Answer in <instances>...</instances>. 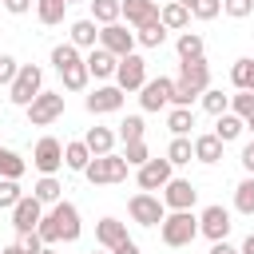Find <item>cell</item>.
Returning a JSON list of instances; mask_svg holds the SVG:
<instances>
[{
	"mask_svg": "<svg viewBox=\"0 0 254 254\" xmlns=\"http://www.w3.org/2000/svg\"><path fill=\"white\" fill-rule=\"evenodd\" d=\"M206 87H210V67H206V60H179L171 107H190L194 99H202Z\"/></svg>",
	"mask_w": 254,
	"mask_h": 254,
	"instance_id": "6da1fadb",
	"label": "cell"
},
{
	"mask_svg": "<svg viewBox=\"0 0 254 254\" xmlns=\"http://www.w3.org/2000/svg\"><path fill=\"white\" fill-rule=\"evenodd\" d=\"M159 238L163 246L179 250V246H190L198 238V214L194 210H171L163 222H159Z\"/></svg>",
	"mask_w": 254,
	"mask_h": 254,
	"instance_id": "7a4b0ae2",
	"label": "cell"
},
{
	"mask_svg": "<svg viewBox=\"0 0 254 254\" xmlns=\"http://www.w3.org/2000/svg\"><path fill=\"white\" fill-rule=\"evenodd\" d=\"M127 171H131V163L123 159V155H95L91 163H87V171H83V179L87 183H95V187H107V183H123L127 179Z\"/></svg>",
	"mask_w": 254,
	"mask_h": 254,
	"instance_id": "3957f363",
	"label": "cell"
},
{
	"mask_svg": "<svg viewBox=\"0 0 254 254\" xmlns=\"http://www.w3.org/2000/svg\"><path fill=\"white\" fill-rule=\"evenodd\" d=\"M127 214H131V222H139V226H159L171 210L163 206V198H159V194L139 190V194H131V198H127Z\"/></svg>",
	"mask_w": 254,
	"mask_h": 254,
	"instance_id": "277c9868",
	"label": "cell"
},
{
	"mask_svg": "<svg viewBox=\"0 0 254 254\" xmlns=\"http://www.w3.org/2000/svg\"><path fill=\"white\" fill-rule=\"evenodd\" d=\"M44 91V71L36 67V64H20V75L12 79V87H8V99L16 103V107H28L36 95Z\"/></svg>",
	"mask_w": 254,
	"mask_h": 254,
	"instance_id": "5b68a950",
	"label": "cell"
},
{
	"mask_svg": "<svg viewBox=\"0 0 254 254\" xmlns=\"http://www.w3.org/2000/svg\"><path fill=\"white\" fill-rule=\"evenodd\" d=\"M24 111H28V123L32 127H48V123H56L64 115V91H40Z\"/></svg>",
	"mask_w": 254,
	"mask_h": 254,
	"instance_id": "8992f818",
	"label": "cell"
},
{
	"mask_svg": "<svg viewBox=\"0 0 254 254\" xmlns=\"http://www.w3.org/2000/svg\"><path fill=\"white\" fill-rule=\"evenodd\" d=\"M143 83H147V60L143 56H123L119 60V67H115V87L119 91H143Z\"/></svg>",
	"mask_w": 254,
	"mask_h": 254,
	"instance_id": "52a82bcc",
	"label": "cell"
},
{
	"mask_svg": "<svg viewBox=\"0 0 254 254\" xmlns=\"http://www.w3.org/2000/svg\"><path fill=\"white\" fill-rule=\"evenodd\" d=\"M171 179H175L171 159H147L143 167H135V183H139V190H163Z\"/></svg>",
	"mask_w": 254,
	"mask_h": 254,
	"instance_id": "ba28073f",
	"label": "cell"
},
{
	"mask_svg": "<svg viewBox=\"0 0 254 254\" xmlns=\"http://www.w3.org/2000/svg\"><path fill=\"white\" fill-rule=\"evenodd\" d=\"M32 167H36L40 175H56V171L64 167V143H60L56 135H44V139L36 143V151H32Z\"/></svg>",
	"mask_w": 254,
	"mask_h": 254,
	"instance_id": "9c48e42d",
	"label": "cell"
},
{
	"mask_svg": "<svg viewBox=\"0 0 254 254\" xmlns=\"http://www.w3.org/2000/svg\"><path fill=\"white\" fill-rule=\"evenodd\" d=\"M40 222H44V202H40L36 194H24V198L12 206V230H16V234H32Z\"/></svg>",
	"mask_w": 254,
	"mask_h": 254,
	"instance_id": "30bf717a",
	"label": "cell"
},
{
	"mask_svg": "<svg viewBox=\"0 0 254 254\" xmlns=\"http://www.w3.org/2000/svg\"><path fill=\"white\" fill-rule=\"evenodd\" d=\"M230 226H234V222H230V210H226V206H218V202H214V206H206V210L198 214V234H202V238H210V242H226Z\"/></svg>",
	"mask_w": 254,
	"mask_h": 254,
	"instance_id": "8fae6325",
	"label": "cell"
},
{
	"mask_svg": "<svg viewBox=\"0 0 254 254\" xmlns=\"http://www.w3.org/2000/svg\"><path fill=\"white\" fill-rule=\"evenodd\" d=\"M135 32H127V24H107V28H99V48H107L115 60H123V56H131L135 52Z\"/></svg>",
	"mask_w": 254,
	"mask_h": 254,
	"instance_id": "7c38bea8",
	"label": "cell"
},
{
	"mask_svg": "<svg viewBox=\"0 0 254 254\" xmlns=\"http://www.w3.org/2000/svg\"><path fill=\"white\" fill-rule=\"evenodd\" d=\"M171 95H175V79L159 75V79H147L143 83L139 103H143V111H163V107H171Z\"/></svg>",
	"mask_w": 254,
	"mask_h": 254,
	"instance_id": "4fadbf2b",
	"label": "cell"
},
{
	"mask_svg": "<svg viewBox=\"0 0 254 254\" xmlns=\"http://www.w3.org/2000/svg\"><path fill=\"white\" fill-rule=\"evenodd\" d=\"M163 206L167 210H190L194 206V198H198V187L190 183V179H171L167 187H163Z\"/></svg>",
	"mask_w": 254,
	"mask_h": 254,
	"instance_id": "5bb4252c",
	"label": "cell"
},
{
	"mask_svg": "<svg viewBox=\"0 0 254 254\" xmlns=\"http://www.w3.org/2000/svg\"><path fill=\"white\" fill-rule=\"evenodd\" d=\"M123 95H127V91H119L115 83H103V87H95V91L83 99V107H87L91 115H111V111L123 107Z\"/></svg>",
	"mask_w": 254,
	"mask_h": 254,
	"instance_id": "9a60e30c",
	"label": "cell"
},
{
	"mask_svg": "<svg viewBox=\"0 0 254 254\" xmlns=\"http://www.w3.org/2000/svg\"><path fill=\"white\" fill-rule=\"evenodd\" d=\"M52 214H56V222H60V242H75L79 238V206L75 202H67V198H60L56 206H52Z\"/></svg>",
	"mask_w": 254,
	"mask_h": 254,
	"instance_id": "2e32d148",
	"label": "cell"
},
{
	"mask_svg": "<svg viewBox=\"0 0 254 254\" xmlns=\"http://www.w3.org/2000/svg\"><path fill=\"white\" fill-rule=\"evenodd\" d=\"M123 20L131 28H147L159 20V4L155 0H123Z\"/></svg>",
	"mask_w": 254,
	"mask_h": 254,
	"instance_id": "e0dca14e",
	"label": "cell"
},
{
	"mask_svg": "<svg viewBox=\"0 0 254 254\" xmlns=\"http://www.w3.org/2000/svg\"><path fill=\"white\" fill-rule=\"evenodd\" d=\"M95 242H99L103 250H115L119 242H127V222H119V218H99V222H95Z\"/></svg>",
	"mask_w": 254,
	"mask_h": 254,
	"instance_id": "ac0fdd59",
	"label": "cell"
},
{
	"mask_svg": "<svg viewBox=\"0 0 254 254\" xmlns=\"http://www.w3.org/2000/svg\"><path fill=\"white\" fill-rule=\"evenodd\" d=\"M83 64H87V71H91L95 79H111V75H115V67H119V60H115L107 48H91Z\"/></svg>",
	"mask_w": 254,
	"mask_h": 254,
	"instance_id": "d6986e66",
	"label": "cell"
},
{
	"mask_svg": "<svg viewBox=\"0 0 254 254\" xmlns=\"http://www.w3.org/2000/svg\"><path fill=\"white\" fill-rule=\"evenodd\" d=\"M159 20H163L167 32H183V28L190 24V8H183L179 0H167V4L159 8Z\"/></svg>",
	"mask_w": 254,
	"mask_h": 254,
	"instance_id": "ffe728a7",
	"label": "cell"
},
{
	"mask_svg": "<svg viewBox=\"0 0 254 254\" xmlns=\"http://www.w3.org/2000/svg\"><path fill=\"white\" fill-rule=\"evenodd\" d=\"M115 139H119V135H115L111 127H87V135H83V143H87L91 159H95V155H111Z\"/></svg>",
	"mask_w": 254,
	"mask_h": 254,
	"instance_id": "44dd1931",
	"label": "cell"
},
{
	"mask_svg": "<svg viewBox=\"0 0 254 254\" xmlns=\"http://www.w3.org/2000/svg\"><path fill=\"white\" fill-rule=\"evenodd\" d=\"M87 4H91V20H95L99 28L123 20V0H87Z\"/></svg>",
	"mask_w": 254,
	"mask_h": 254,
	"instance_id": "7402d4cb",
	"label": "cell"
},
{
	"mask_svg": "<svg viewBox=\"0 0 254 254\" xmlns=\"http://www.w3.org/2000/svg\"><path fill=\"white\" fill-rule=\"evenodd\" d=\"M71 44H75V48H87V52L99 48V24H95L91 16H87V20H75V24H71Z\"/></svg>",
	"mask_w": 254,
	"mask_h": 254,
	"instance_id": "603a6c76",
	"label": "cell"
},
{
	"mask_svg": "<svg viewBox=\"0 0 254 254\" xmlns=\"http://www.w3.org/2000/svg\"><path fill=\"white\" fill-rule=\"evenodd\" d=\"M222 147H226V143H222L214 131H210V135H194V159H198V163H218V159H222Z\"/></svg>",
	"mask_w": 254,
	"mask_h": 254,
	"instance_id": "cb8c5ba5",
	"label": "cell"
},
{
	"mask_svg": "<svg viewBox=\"0 0 254 254\" xmlns=\"http://www.w3.org/2000/svg\"><path fill=\"white\" fill-rule=\"evenodd\" d=\"M175 52H179V60H202L206 44H202V36H198V32H179Z\"/></svg>",
	"mask_w": 254,
	"mask_h": 254,
	"instance_id": "d4e9b609",
	"label": "cell"
},
{
	"mask_svg": "<svg viewBox=\"0 0 254 254\" xmlns=\"http://www.w3.org/2000/svg\"><path fill=\"white\" fill-rule=\"evenodd\" d=\"M87 163H91V151H87L83 139L64 143V167H71V171H87Z\"/></svg>",
	"mask_w": 254,
	"mask_h": 254,
	"instance_id": "484cf974",
	"label": "cell"
},
{
	"mask_svg": "<svg viewBox=\"0 0 254 254\" xmlns=\"http://www.w3.org/2000/svg\"><path fill=\"white\" fill-rule=\"evenodd\" d=\"M32 194H36L44 206H56V202L64 198V187H60V179H56V175H40V183L32 187Z\"/></svg>",
	"mask_w": 254,
	"mask_h": 254,
	"instance_id": "4316f807",
	"label": "cell"
},
{
	"mask_svg": "<svg viewBox=\"0 0 254 254\" xmlns=\"http://www.w3.org/2000/svg\"><path fill=\"white\" fill-rule=\"evenodd\" d=\"M234 210L246 214V218H254V175H246V179L234 187Z\"/></svg>",
	"mask_w": 254,
	"mask_h": 254,
	"instance_id": "83f0119b",
	"label": "cell"
},
{
	"mask_svg": "<svg viewBox=\"0 0 254 254\" xmlns=\"http://www.w3.org/2000/svg\"><path fill=\"white\" fill-rule=\"evenodd\" d=\"M230 83H234L238 91H254V60H250V56L234 60V67H230Z\"/></svg>",
	"mask_w": 254,
	"mask_h": 254,
	"instance_id": "f1b7e54d",
	"label": "cell"
},
{
	"mask_svg": "<svg viewBox=\"0 0 254 254\" xmlns=\"http://www.w3.org/2000/svg\"><path fill=\"white\" fill-rule=\"evenodd\" d=\"M242 131H246V123H242V119H238L234 111H226V115H218V123H214V135H218L222 143H234V139H238Z\"/></svg>",
	"mask_w": 254,
	"mask_h": 254,
	"instance_id": "f546056e",
	"label": "cell"
},
{
	"mask_svg": "<svg viewBox=\"0 0 254 254\" xmlns=\"http://www.w3.org/2000/svg\"><path fill=\"white\" fill-rule=\"evenodd\" d=\"M167 159H171V167H183V163H190V159H194V139H187V135H175V139H171V147H167Z\"/></svg>",
	"mask_w": 254,
	"mask_h": 254,
	"instance_id": "4dcf8cb0",
	"label": "cell"
},
{
	"mask_svg": "<svg viewBox=\"0 0 254 254\" xmlns=\"http://www.w3.org/2000/svg\"><path fill=\"white\" fill-rule=\"evenodd\" d=\"M64 12H67V0H36V16L40 24H64Z\"/></svg>",
	"mask_w": 254,
	"mask_h": 254,
	"instance_id": "1f68e13d",
	"label": "cell"
},
{
	"mask_svg": "<svg viewBox=\"0 0 254 254\" xmlns=\"http://www.w3.org/2000/svg\"><path fill=\"white\" fill-rule=\"evenodd\" d=\"M60 79H64V87H67V91H83V87H87V79H91V71H87V64L79 60V64L64 67V71H60Z\"/></svg>",
	"mask_w": 254,
	"mask_h": 254,
	"instance_id": "d6a6232c",
	"label": "cell"
},
{
	"mask_svg": "<svg viewBox=\"0 0 254 254\" xmlns=\"http://www.w3.org/2000/svg\"><path fill=\"white\" fill-rule=\"evenodd\" d=\"M167 127H171V135H190L194 111H190V107H171V111H167Z\"/></svg>",
	"mask_w": 254,
	"mask_h": 254,
	"instance_id": "836d02e7",
	"label": "cell"
},
{
	"mask_svg": "<svg viewBox=\"0 0 254 254\" xmlns=\"http://www.w3.org/2000/svg\"><path fill=\"white\" fill-rule=\"evenodd\" d=\"M28 171V163L16 155V151H8V147H0V179H16L20 183V175Z\"/></svg>",
	"mask_w": 254,
	"mask_h": 254,
	"instance_id": "e575fe53",
	"label": "cell"
},
{
	"mask_svg": "<svg viewBox=\"0 0 254 254\" xmlns=\"http://www.w3.org/2000/svg\"><path fill=\"white\" fill-rule=\"evenodd\" d=\"M135 40H139L143 48H163V44H167V28H163V20H155V24H147V28H135Z\"/></svg>",
	"mask_w": 254,
	"mask_h": 254,
	"instance_id": "d590c367",
	"label": "cell"
},
{
	"mask_svg": "<svg viewBox=\"0 0 254 254\" xmlns=\"http://www.w3.org/2000/svg\"><path fill=\"white\" fill-rule=\"evenodd\" d=\"M79 60H83V56H79V48H75L71 40L52 48V67H56V71H64V67H71V64H79Z\"/></svg>",
	"mask_w": 254,
	"mask_h": 254,
	"instance_id": "8d00e7d4",
	"label": "cell"
},
{
	"mask_svg": "<svg viewBox=\"0 0 254 254\" xmlns=\"http://www.w3.org/2000/svg\"><path fill=\"white\" fill-rule=\"evenodd\" d=\"M202 107L218 119V115H226V111H230V95H226V91H218V87H206V91H202Z\"/></svg>",
	"mask_w": 254,
	"mask_h": 254,
	"instance_id": "74e56055",
	"label": "cell"
},
{
	"mask_svg": "<svg viewBox=\"0 0 254 254\" xmlns=\"http://www.w3.org/2000/svg\"><path fill=\"white\" fill-rule=\"evenodd\" d=\"M230 111H234L242 123H250V119H254V91H238V95H230Z\"/></svg>",
	"mask_w": 254,
	"mask_h": 254,
	"instance_id": "f35d334b",
	"label": "cell"
},
{
	"mask_svg": "<svg viewBox=\"0 0 254 254\" xmlns=\"http://www.w3.org/2000/svg\"><path fill=\"white\" fill-rule=\"evenodd\" d=\"M115 135H119L123 143H139V139H143V115H127Z\"/></svg>",
	"mask_w": 254,
	"mask_h": 254,
	"instance_id": "ab89813d",
	"label": "cell"
},
{
	"mask_svg": "<svg viewBox=\"0 0 254 254\" xmlns=\"http://www.w3.org/2000/svg\"><path fill=\"white\" fill-rule=\"evenodd\" d=\"M20 198H24L20 183H16V179H0V210H12Z\"/></svg>",
	"mask_w": 254,
	"mask_h": 254,
	"instance_id": "60d3db41",
	"label": "cell"
},
{
	"mask_svg": "<svg viewBox=\"0 0 254 254\" xmlns=\"http://www.w3.org/2000/svg\"><path fill=\"white\" fill-rule=\"evenodd\" d=\"M36 234L44 238V246H56V242H60V222H56V214H52V210L44 214V222L36 226Z\"/></svg>",
	"mask_w": 254,
	"mask_h": 254,
	"instance_id": "b9f144b4",
	"label": "cell"
},
{
	"mask_svg": "<svg viewBox=\"0 0 254 254\" xmlns=\"http://www.w3.org/2000/svg\"><path fill=\"white\" fill-rule=\"evenodd\" d=\"M123 159L131 163V167H143L147 159H151V151H147V143L139 139V143H123Z\"/></svg>",
	"mask_w": 254,
	"mask_h": 254,
	"instance_id": "7bdbcfd3",
	"label": "cell"
},
{
	"mask_svg": "<svg viewBox=\"0 0 254 254\" xmlns=\"http://www.w3.org/2000/svg\"><path fill=\"white\" fill-rule=\"evenodd\" d=\"M222 12L230 20H246V16H254V0H222Z\"/></svg>",
	"mask_w": 254,
	"mask_h": 254,
	"instance_id": "ee69618b",
	"label": "cell"
},
{
	"mask_svg": "<svg viewBox=\"0 0 254 254\" xmlns=\"http://www.w3.org/2000/svg\"><path fill=\"white\" fill-rule=\"evenodd\" d=\"M20 75V64H16V56H8V52H0V83L4 87H12V79Z\"/></svg>",
	"mask_w": 254,
	"mask_h": 254,
	"instance_id": "f6af8a7d",
	"label": "cell"
},
{
	"mask_svg": "<svg viewBox=\"0 0 254 254\" xmlns=\"http://www.w3.org/2000/svg\"><path fill=\"white\" fill-rule=\"evenodd\" d=\"M218 12H222V0H198L190 8V16H198V20H214Z\"/></svg>",
	"mask_w": 254,
	"mask_h": 254,
	"instance_id": "bcb514c9",
	"label": "cell"
},
{
	"mask_svg": "<svg viewBox=\"0 0 254 254\" xmlns=\"http://www.w3.org/2000/svg\"><path fill=\"white\" fill-rule=\"evenodd\" d=\"M16 246H20L24 254H40V250H44V238L32 230V234H20V238H16Z\"/></svg>",
	"mask_w": 254,
	"mask_h": 254,
	"instance_id": "7dc6e473",
	"label": "cell"
},
{
	"mask_svg": "<svg viewBox=\"0 0 254 254\" xmlns=\"http://www.w3.org/2000/svg\"><path fill=\"white\" fill-rule=\"evenodd\" d=\"M0 4H4L12 16H24V12H32V4H36V0H0Z\"/></svg>",
	"mask_w": 254,
	"mask_h": 254,
	"instance_id": "c3c4849f",
	"label": "cell"
},
{
	"mask_svg": "<svg viewBox=\"0 0 254 254\" xmlns=\"http://www.w3.org/2000/svg\"><path fill=\"white\" fill-rule=\"evenodd\" d=\"M242 167H246V175H254V139L242 147Z\"/></svg>",
	"mask_w": 254,
	"mask_h": 254,
	"instance_id": "681fc988",
	"label": "cell"
},
{
	"mask_svg": "<svg viewBox=\"0 0 254 254\" xmlns=\"http://www.w3.org/2000/svg\"><path fill=\"white\" fill-rule=\"evenodd\" d=\"M111 254H139V242H135V238H127V242H119Z\"/></svg>",
	"mask_w": 254,
	"mask_h": 254,
	"instance_id": "f907efd6",
	"label": "cell"
},
{
	"mask_svg": "<svg viewBox=\"0 0 254 254\" xmlns=\"http://www.w3.org/2000/svg\"><path fill=\"white\" fill-rule=\"evenodd\" d=\"M210 254H242V250H234L230 242H214V246H210Z\"/></svg>",
	"mask_w": 254,
	"mask_h": 254,
	"instance_id": "816d5d0a",
	"label": "cell"
},
{
	"mask_svg": "<svg viewBox=\"0 0 254 254\" xmlns=\"http://www.w3.org/2000/svg\"><path fill=\"white\" fill-rule=\"evenodd\" d=\"M238 250H242V254H254V234H246V242H242Z\"/></svg>",
	"mask_w": 254,
	"mask_h": 254,
	"instance_id": "f5cc1de1",
	"label": "cell"
},
{
	"mask_svg": "<svg viewBox=\"0 0 254 254\" xmlns=\"http://www.w3.org/2000/svg\"><path fill=\"white\" fill-rule=\"evenodd\" d=\"M0 254H24V250H20V246H16V242H12V246H4V250H0Z\"/></svg>",
	"mask_w": 254,
	"mask_h": 254,
	"instance_id": "db71d44e",
	"label": "cell"
},
{
	"mask_svg": "<svg viewBox=\"0 0 254 254\" xmlns=\"http://www.w3.org/2000/svg\"><path fill=\"white\" fill-rule=\"evenodd\" d=\"M179 4H183V8H194V4H198V0H179Z\"/></svg>",
	"mask_w": 254,
	"mask_h": 254,
	"instance_id": "11a10c76",
	"label": "cell"
},
{
	"mask_svg": "<svg viewBox=\"0 0 254 254\" xmlns=\"http://www.w3.org/2000/svg\"><path fill=\"white\" fill-rule=\"evenodd\" d=\"M40 254H56V250H52V246H44V250H40Z\"/></svg>",
	"mask_w": 254,
	"mask_h": 254,
	"instance_id": "9f6ffc18",
	"label": "cell"
},
{
	"mask_svg": "<svg viewBox=\"0 0 254 254\" xmlns=\"http://www.w3.org/2000/svg\"><path fill=\"white\" fill-rule=\"evenodd\" d=\"M246 127H250V131H254V119H250V123H246Z\"/></svg>",
	"mask_w": 254,
	"mask_h": 254,
	"instance_id": "6f0895ef",
	"label": "cell"
},
{
	"mask_svg": "<svg viewBox=\"0 0 254 254\" xmlns=\"http://www.w3.org/2000/svg\"><path fill=\"white\" fill-rule=\"evenodd\" d=\"M67 4H79V0H67Z\"/></svg>",
	"mask_w": 254,
	"mask_h": 254,
	"instance_id": "680465c9",
	"label": "cell"
},
{
	"mask_svg": "<svg viewBox=\"0 0 254 254\" xmlns=\"http://www.w3.org/2000/svg\"><path fill=\"white\" fill-rule=\"evenodd\" d=\"M91 254H95V250H91ZM99 254H103V250H99Z\"/></svg>",
	"mask_w": 254,
	"mask_h": 254,
	"instance_id": "91938a15",
	"label": "cell"
},
{
	"mask_svg": "<svg viewBox=\"0 0 254 254\" xmlns=\"http://www.w3.org/2000/svg\"><path fill=\"white\" fill-rule=\"evenodd\" d=\"M155 4H159V0H155Z\"/></svg>",
	"mask_w": 254,
	"mask_h": 254,
	"instance_id": "94428289",
	"label": "cell"
}]
</instances>
